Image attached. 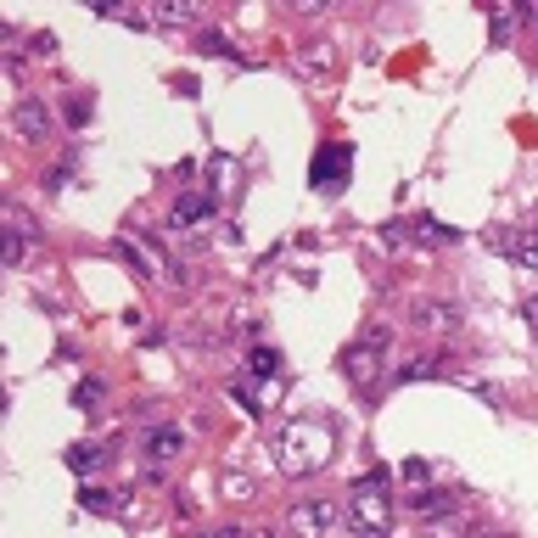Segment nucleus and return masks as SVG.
I'll use <instances>...</instances> for the list:
<instances>
[{
  "label": "nucleus",
  "instance_id": "obj_9",
  "mask_svg": "<svg viewBox=\"0 0 538 538\" xmlns=\"http://www.w3.org/2000/svg\"><path fill=\"white\" fill-rule=\"evenodd\" d=\"M292 68H298L303 79H326V73L337 68V51H331L326 40H309V45H298V57H292Z\"/></svg>",
  "mask_w": 538,
  "mask_h": 538
},
{
  "label": "nucleus",
  "instance_id": "obj_20",
  "mask_svg": "<svg viewBox=\"0 0 538 538\" xmlns=\"http://www.w3.org/2000/svg\"><path fill=\"white\" fill-rule=\"evenodd\" d=\"M443 359H410V365L398 370V382H421V376H438Z\"/></svg>",
  "mask_w": 538,
  "mask_h": 538
},
{
  "label": "nucleus",
  "instance_id": "obj_23",
  "mask_svg": "<svg viewBox=\"0 0 538 538\" xmlns=\"http://www.w3.org/2000/svg\"><path fill=\"white\" fill-rule=\"evenodd\" d=\"M421 236H426V241H460V230L438 225V219H421Z\"/></svg>",
  "mask_w": 538,
  "mask_h": 538
},
{
  "label": "nucleus",
  "instance_id": "obj_7",
  "mask_svg": "<svg viewBox=\"0 0 538 538\" xmlns=\"http://www.w3.org/2000/svg\"><path fill=\"white\" fill-rule=\"evenodd\" d=\"M12 129H17V141H29V146L51 141V107H45L40 96H17V107H12Z\"/></svg>",
  "mask_w": 538,
  "mask_h": 538
},
{
  "label": "nucleus",
  "instance_id": "obj_17",
  "mask_svg": "<svg viewBox=\"0 0 538 538\" xmlns=\"http://www.w3.org/2000/svg\"><path fill=\"white\" fill-rule=\"evenodd\" d=\"M522 23H527V17H522V0H516V6H505V12L488 17V34H494V45H505L510 34L522 29Z\"/></svg>",
  "mask_w": 538,
  "mask_h": 538
},
{
  "label": "nucleus",
  "instance_id": "obj_26",
  "mask_svg": "<svg viewBox=\"0 0 538 538\" xmlns=\"http://www.w3.org/2000/svg\"><path fill=\"white\" fill-rule=\"evenodd\" d=\"M527 320H533V331H538V298H527Z\"/></svg>",
  "mask_w": 538,
  "mask_h": 538
},
{
  "label": "nucleus",
  "instance_id": "obj_24",
  "mask_svg": "<svg viewBox=\"0 0 538 538\" xmlns=\"http://www.w3.org/2000/svg\"><path fill=\"white\" fill-rule=\"evenodd\" d=\"M208 169H213V180H219V191H225V185L236 180V163H230V157H213Z\"/></svg>",
  "mask_w": 538,
  "mask_h": 538
},
{
  "label": "nucleus",
  "instance_id": "obj_5",
  "mask_svg": "<svg viewBox=\"0 0 538 538\" xmlns=\"http://www.w3.org/2000/svg\"><path fill=\"white\" fill-rule=\"evenodd\" d=\"M337 516L342 510L331 505V499H298V505L286 510V527H292L298 538H326L331 527H337Z\"/></svg>",
  "mask_w": 538,
  "mask_h": 538
},
{
  "label": "nucleus",
  "instance_id": "obj_21",
  "mask_svg": "<svg viewBox=\"0 0 538 538\" xmlns=\"http://www.w3.org/2000/svg\"><path fill=\"white\" fill-rule=\"evenodd\" d=\"M62 118H68L73 129H79V124H90V101H85V96H68V107H62Z\"/></svg>",
  "mask_w": 538,
  "mask_h": 538
},
{
  "label": "nucleus",
  "instance_id": "obj_18",
  "mask_svg": "<svg viewBox=\"0 0 538 538\" xmlns=\"http://www.w3.org/2000/svg\"><path fill=\"white\" fill-rule=\"evenodd\" d=\"M118 499H124V494H107V488H85V494H79V510H90V516H113Z\"/></svg>",
  "mask_w": 538,
  "mask_h": 538
},
{
  "label": "nucleus",
  "instance_id": "obj_16",
  "mask_svg": "<svg viewBox=\"0 0 538 538\" xmlns=\"http://www.w3.org/2000/svg\"><path fill=\"white\" fill-rule=\"evenodd\" d=\"M247 376H253V382L281 376V348H253V354H247Z\"/></svg>",
  "mask_w": 538,
  "mask_h": 538
},
{
  "label": "nucleus",
  "instance_id": "obj_19",
  "mask_svg": "<svg viewBox=\"0 0 538 538\" xmlns=\"http://www.w3.org/2000/svg\"><path fill=\"white\" fill-rule=\"evenodd\" d=\"M101 398H107V387H101V376H85V382H79V387H73V410H96V404H101Z\"/></svg>",
  "mask_w": 538,
  "mask_h": 538
},
{
  "label": "nucleus",
  "instance_id": "obj_6",
  "mask_svg": "<svg viewBox=\"0 0 538 538\" xmlns=\"http://www.w3.org/2000/svg\"><path fill=\"white\" fill-rule=\"evenodd\" d=\"M34 236H40V225H34L17 202H6V236H0V258H6V269H17L23 258H29V241Z\"/></svg>",
  "mask_w": 538,
  "mask_h": 538
},
{
  "label": "nucleus",
  "instance_id": "obj_1",
  "mask_svg": "<svg viewBox=\"0 0 538 538\" xmlns=\"http://www.w3.org/2000/svg\"><path fill=\"white\" fill-rule=\"evenodd\" d=\"M331 449H337V432L320 415H292L275 432V471L281 477H314L331 460Z\"/></svg>",
  "mask_w": 538,
  "mask_h": 538
},
{
  "label": "nucleus",
  "instance_id": "obj_4",
  "mask_svg": "<svg viewBox=\"0 0 538 538\" xmlns=\"http://www.w3.org/2000/svg\"><path fill=\"white\" fill-rule=\"evenodd\" d=\"M348 174H354V146L348 141H326L320 152H314V163H309L314 191H326V197H337L342 185H348Z\"/></svg>",
  "mask_w": 538,
  "mask_h": 538
},
{
  "label": "nucleus",
  "instance_id": "obj_13",
  "mask_svg": "<svg viewBox=\"0 0 538 538\" xmlns=\"http://www.w3.org/2000/svg\"><path fill=\"white\" fill-rule=\"evenodd\" d=\"M510 258L527 269V275H538V230H510Z\"/></svg>",
  "mask_w": 538,
  "mask_h": 538
},
{
  "label": "nucleus",
  "instance_id": "obj_25",
  "mask_svg": "<svg viewBox=\"0 0 538 538\" xmlns=\"http://www.w3.org/2000/svg\"><path fill=\"white\" fill-rule=\"evenodd\" d=\"M404 477H410V482H426V460H404Z\"/></svg>",
  "mask_w": 538,
  "mask_h": 538
},
{
  "label": "nucleus",
  "instance_id": "obj_8",
  "mask_svg": "<svg viewBox=\"0 0 538 538\" xmlns=\"http://www.w3.org/2000/svg\"><path fill=\"white\" fill-rule=\"evenodd\" d=\"M410 326L415 331H454V326H460V309H454L449 298H426V303H415V309H410Z\"/></svg>",
  "mask_w": 538,
  "mask_h": 538
},
{
  "label": "nucleus",
  "instance_id": "obj_11",
  "mask_svg": "<svg viewBox=\"0 0 538 538\" xmlns=\"http://www.w3.org/2000/svg\"><path fill=\"white\" fill-rule=\"evenodd\" d=\"M197 6H191V0H157L152 6V23L157 29H197Z\"/></svg>",
  "mask_w": 538,
  "mask_h": 538
},
{
  "label": "nucleus",
  "instance_id": "obj_10",
  "mask_svg": "<svg viewBox=\"0 0 538 538\" xmlns=\"http://www.w3.org/2000/svg\"><path fill=\"white\" fill-rule=\"evenodd\" d=\"M213 213V197L208 191H185V197H174V208H169V225L174 230H185V225H202Z\"/></svg>",
  "mask_w": 538,
  "mask_h": 538
},
{
  "label": "nucleus",
  "instance_id": "obj_14",
  "mask_svg": "<svg viewBox=\"0 0 538 538\" xmlns=\"http://www.w3.org/2000/svg\"><path fill=\"white\" fill-rule=\"evenodd\" d=\"M62 460H68V471H79V477H90V471H101V460H107V454H101V443H73L68 454H62Z\"/></svg>",
  "mask_w": 538,
  "mask_h": 538
},
{
  "label": "nucleus",
  "instance_id": "obj_15",
  "mask_svg": "<svg viewBox=\"0 0 538 538\" xmlns=\"http://www.w3.org/2000/svg\"><path fill=\"white\" fill-rule=\"evenodd\" d=\"M454 505H460V499L443 494V488H426V494L410 499V510H421V516H454Z\"/></svg>",
  "mask_w": 538,
  "mask_h": 538
},
{
  "label": "nucleus",
  "instance_id": "obj_22",
  "mask_svg": "<svg viewBox=\"0 0 538 538\" xmlns=\"http://www.w3.org/2000/svg\"><path fill=\"white\" fill-rule=\"evenodd\" d=\"M202 51H208V57H230V40L219 29H202Z\"/></svg>",
  "mask_w": 538,
  "mask_h": 538
},
{
  "label": "nucleus",
  "instance_id": "obj_3",
  "mask_svg": "<svg viewBox=\"0 0 538 538\" xmlns=\"http://www.w3.org/2000/svg\"><path fill=\"white\" fill-rule=\"evenodd\" d=\"M387 348H393V331H387V326L359 331V342L348 348V354H342V370H348V382H354V387H370V382H376V376H382Z\"/></svg>",
  "mask_w": 538,
  "mask_h": 538
},
{
  "label": "nucleus",
  "instance_id": "obj_12",
  "mask_svg": "<svg viewBox=\"0 0 538 538\" xmlns=\"http://www.w3.org/2000/svg\"><path fill=\"white\" fill-rule=\"evenodd\" d=\"M180 449H185V432H180V426H152V432H146V454H152L157 466H163V460H174Z\"/></svg>",
  "mask_w": 538,
  "mask_h": 538
},
{
  "label": "nucleus",
  "instance_id": "obj_2",
  "mask_svg": "<svg viewBox=\"0 0 538 538\" xmlns=\"http://www.w3.org/2000/svg\"><path fill=\"white\" fill-rule=\"evenodd\" d=\"M382 471H370V477L354 482V494H348V527H354L359 538H387L393 533V499H387L382 488Z\"/></svg>",
  "mask_w": 538,
  "mask_h": 538
}]
</instances>
